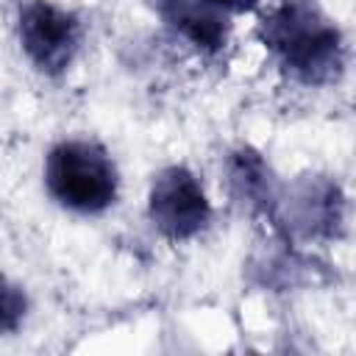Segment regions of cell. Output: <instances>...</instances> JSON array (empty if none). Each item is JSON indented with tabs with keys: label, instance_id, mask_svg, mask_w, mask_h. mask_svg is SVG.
I'll return each instance as SVG.
<instances>
[{
	"label": "cell",
	"instance_id": "cell-1",
	"mask_svg": "<svg viewBox=\"0 0 356 356\" xmlns=\"http://www.w3.org/2000/svg\"><path fill=\"white\" fill-rule=\"evenodd\" d=\"M261 39L303 81H325L342 67L339 33L306 6H284L261 22Z\"/></svg>",
	"mask_w": 356,
	"mask_h": 356
},
{
	"label": "cell",
	"instance_id": "cell-2",
	"mask_svg": "<svg viewBox=\"0 0 356 356\" xmlns=\"http://www.w3.org/2000/svg\"><path fill=\"white\" fill-rule=\"evenodd\" d=\"M47 192L67 209L97 214L117 197V170L95 142L70 139L50 150L44 164Z\"/></svg>",
	"mask_w": 356,
	"mask_h": 356
},
{
	"label": "cell",
	"instance_id": "cell-3",
	"mask_svg": "<svg viewBox=\"0 0 356 356\" xmlns=\"http://www.w3.org/2000/svg\"><path fill=\"white\" fill-rule=\"evenodd\" d=\"M78 33V19L47 0H25L19 6V42L42 72L56 75L72 61Z\"/></svg>",
	"mask_w": 356,
	"mask_h": 356
},
{
	"label": "cell",
	"instance_id": "cell-4",
	"mask_svg": "<svg viewBox=\"0 0 356 356\" xmlns=\"http://www.w3.org/2000/svg\"><path fill=\"white\" fill-rule=\"evenodd\" d=\"M209 200L184 167L164 170L150 186V220L170 239H189L209 222Z\"/></svg>",
	"mask_w": 356,
	"mask_h": 356
},
{
	"label": "cell",
	"instance_id": "cell-5",
	"mask_svg": "<svg viewBox=\"0 0 356 356\" xmlns=\"http://www.w3.org/2000/svg\"><path fill=\"white\" fill-rule=\"evenodd\" d=\"M170 22L200 47H220L225 39L222 14L214 0H161Z\"/></svg>",
	"mask_w": 356,
	"mask_h": 356
},
{
	"label": "cell",
	"instance_id": "cell-6",
	"mask_svg": "<svg viewBox=\"0 0 356 356\" xmlns=\"http://www.w3.org/2000/svg\"><path fill=\"white\" fill-rule=\"evenodd\" d=\"M25 309H28L25 292L17 284H11L6 275H0V334L14 331L22 323Z\"/></svg>",
	"mask_w": 356,
	"mask_h": 356
},
{
	"label": "cell",
	"instance_id": "cell-7",
	"mask_svg": "<svg viewBox=\"0 0 356 356\" xmlns=\"http://www.w3.org/2000/svg\"><path fill=\"white\" fill-rule=\"evenodd\" d=\"M259 0H214L220 11H250Z\"/></svg>",
	"mask_w": 356,
	"mask_h": 356
}]
</instances>
